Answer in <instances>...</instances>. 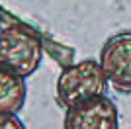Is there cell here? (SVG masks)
Returning <instances> with one entry per match:
<instances>
[{
	"label": "cell",
	"mask_w": 131,
	"mask_h": 129,
	"mask_svg": "<svg viewBox=\"0 0 131 129\" xmlns=\"http://www.w3.org/2000/svg\"><path fill=\"white\" fill-rule=\"evenodd\" d=\"M43 53L51 55V59L57 61L61 64V69H65V67L74 63V49L61 45V43H55L49 37H43Z\"/></svg>",
	"instance_id": "obj_6"
},
{
	"label": "cell",
	"mask_w": 131,
	"mask_h": 129,
	"mask_svg": "<svg viewBox=\"0 0 131 129\" xmlns=\"http://www.w3.org/2000/svg\"><path fill=\"white\" fill-rule=\"evenodd\" d=\"M0 29H2V24H0Z\"/></svg>",
	"instance_id": "obj_8"
},
{
	"label": "cell",
	"mask_w": 131,
	"mask_h": 129,
	"mask_svg": "<svg viewBox=\"0 0 131 129\" xmlns=\"http://www.w3.org/2000/svg\"><path fill=\"white\" fill-rule=\"evenodd\" d=\"M26 76L0 64V113H18L26 106Z\"/></svg>",
	"instance_id": "obj_5"
},
{
	"label": "cell",
	"mask_w": 131,
	"mask_h": 129,
	"mask_svg": "<svg viewBox=\"0 0 131 129\" xmlns=\"http://www.w3.org/2000/svg\"><path fill=\"white\" fill-rule=\"evenodd\" d=\"M108 88L110 82L100 63L94 59H84L65 67L57 76V102L69 110L92 98L106 96Z\"/></svg>",
	"instance_id": "obj_2"
},
{
	"label": "cell",
	"mask_w": 131,
	"mask_h": 129,
	"mask_svg": "<svg viewBox=\"0 0 131 129\" xmlns=\"http://www.w3.org/2000/svg\"><path fill=\"white\" fill-rule=\"evenodd\" d=\"M43 37L26 24L0 29V64L22 76H31L43 59Z\"/></svg>",
	"instance_id": "obj_1"
},
{
	"label": "cell",
	"mask_w": 131,
	"mask_h": 129,
	"mask_svg": "<svg viewBox=\"0 0 131 129\" xmlns=\"http://www.w3.org/2000/svg\"><path fill=\"white\" fill-rule=\"evenodd\" d=\"M98 63L114 90L131 94V31H119L106 39Z\"/></svg>",
	"instance_id": "obj_3"
},
{
	"label": "cell",
	"mask_w": 131,
	"mask_h": 129,
	"mask_svg": "<svg viewBox=\"0 0 131 129\" xmlns=\"http://www.w3.org/2000/svg\"><path fill=\"white\" fill-rule=\"evenodd\" d=\"M0 129H26L18 113H0Z\"/></svg>",
	"instance_id": "obj_7"
},
{
	"label": "cell",
	"mask_w": 131,
	"mask_h": 129,
	"mask_svg": "<svg viewBox=\"0 0 131 129\" xmlns=\"http://www.w3.org/2000/svg\"><path fill=\"white\" fill-rule=\"evenodd\" d=\"M63 129H119V112L112 98L98 96L65 112Z\"/></svg>",
	"instance_id": "obj_4"
}]
</instances>
